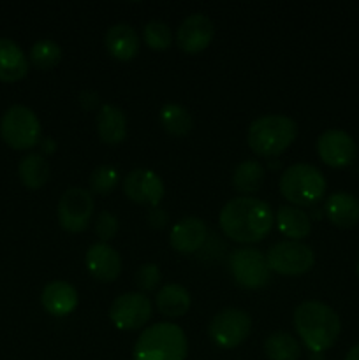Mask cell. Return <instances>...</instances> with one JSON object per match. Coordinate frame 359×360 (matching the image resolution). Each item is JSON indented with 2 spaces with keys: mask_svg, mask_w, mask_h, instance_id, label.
<instances>
[{
  "mask_svg": "<svg viewBox=\"0 0 359 360\" xmlns=\"http://www.w3.org/2000/svg\"><path fill=\"white\" fill-rule=\"evenodd\" d=\"M18 174L27 188L37 190L48 183L49 176H51V167L44 155L30 153L21 158L20 165H18Z\"/></svg>",
  "mask_w": 359,
  "mask_h": 360,
  "instance_id": "24",
  "label": "cell"
},
{
  "mask_svg": "<svg viewBox=\"0 0 359 360\" xmlns=\"http://www.w3.org/2000/svg\"><path fill=\"white\" fill-rule=\"evenodd\" d=\"M266 260L273 273L284 274V276H299L312 269L315 264V253L305 243L285 239V241L275 243L267 250Z\"/></svg>",
  "mask_w": 359,
  "mask_h": 360,
  "instance_id": "7",
  "label": "cell"
},
{
  "mask_svg": "<svg viewBox=\"0 0 359 360\" xmlns=\"http://www.w3.org/2000/svg\"><path fill=\"white\" fill-rule=\"evenodd\" d=\"M280 193L292 206H312L326 193V178L312 164H294L280 176Z\"/></svg>",
  "mask_w": 359,
  "mask_h": 360,
  "instance_id": "5",
  "label": "cell"
},
{
  "mask_svg": "<svg viewBox=\"0 0 359 360\" xmlns=\"http://www.w3.org/2000/svg\"><path fill=\"white\" fill-rule=\"evenodd\" d=\"M123 193L136 204H146L157 207L162 202L165 193L164 181L160 176L144 167L132 169L123 178Z\"/></svg>",
  "mask_w": 359,
  "mask_h": 360,
  "instance_id": "13",
  "label": "cell"
},
{
  "mask_svg": "<svg viewBox=\"0 0 359 360\" xmlns=\"http://www.w3.org/2000/svg\"><path fill=\"white\" fill-rule=\"evenodd\" d=\"M134 280H136V287L139 288L141 292H151L158 287V283H160L162 273L160 269H158L157 264L148 262L143 264V266L136 271Z\"/></svg>",
  "mask_w": 359,
  "mask_h": 360,
  "instance_id": "31",
  "label": "cell"
},
{
  "mask_svg": "<svg viewBox=\"0 0 359 360\" xmlns=\"http://www.w3.org/2000/svg\"><path fill=\"white\" fill-rule=\"evenodd\" d=\"M28 56H30V62L37 69L49 70L62 58V48L53 39H39L30 48V55Z\"/></svg>",
  "mask_w": 359,
  "mask_h": 360,
  "instance_id": "28",
  "label": "cell"
},
{
  "mask_svg": "<svg viewBox=\"0 0 359 360\" xmlns=\"http://www.w3.org/2000/svg\"><path fill=\"white\" fill-rule=\"evenodd\" d=\"M222 232L236 243H259L270 234L275 224L271 206L256 197H234L220 211Z\"/></svg>",
  "mask_w": 359,
  "mask_h": 360,
  "instance_id": "1",
  "label": "cell"
},
{
  "mask_svg": "<svg viewBox=\"0 0 359 360\" xmlns=\"http://www.w3.org/2000/svg\"><path fill=\"white\" fill-rule=\"evenodd\" d=\"M146 220L151 229H164L169 224V214L165 213V210H162L158 206L150 207V211L146 214Z\"/></svg>",
  "mask_w": 359,
  "mask_h": 360,
  "instance_id": "33",
  "label": "cell"
},
{
  "mask_svg": "<svg viewBox=\"0 0 359 360\" xmlns=\"http://www.w3.org/2000/svg\"><path fill=\"white\" fill-rule=\"evenodd\" d=\"M84 264L92 276L102 283H111L122 273V257L109 243H95L84 255Z\"/></svg>",
  "mask_w": 359,
  "mask_h": 360,
  "instance_id": "15",
  "label": "cell"
},
{
  "mask_svg": "<svg viewBox=\"0 0 359 360\" xmlns=\"http://www.w3.org/2000/svg\"><path fill=\"white\" fill-rule=\"evenodd\" d=\"M41 304L49 315L67 316L77 308L80 295H77V290L73 285L67 283V281L56 280L42 288Z\"/></svg>",
  "mask_w": 359,
  "mask_h": 360,
  "instance_id": "17",
  "label": "cell"
},
{
  "mask_svg": "<svg viewBox=\"0 0 359 360\" xmlns=\"http://www.w3.org/2000/svg\"><path fill=\"white\" fill-rule=\"evenodd\" d=\"M275 221H277L282 234H284L285 238L291 239V241L305 239L306 236H310V232H312V220H310L308 213L303 211L301 207H278L277 214H275Z\"/></svg>",
  "mask_w": 359,
  "mask_h": 360,
  "instance_id": "22",
  "label": "cell"
},
{
  "mask_svg": "<svg viewBox=\"0 0 359 360\" xmlns=\"http://www.w3.org/2000/svg\"><path fill=\"white\" fill-rule=\"evenodd\" d=\"M160 123L171 136L183 137L192 130L194 118L183 105L165 104L160 108Z\"/></svg>",
  "mask_w": 359,
  "mask_h": 360,
  "instance_id": "27",
  "label": "cell"
},
{
  "mask_svg": "<svg viewBox=\"0 0 359 360\" xmlns=\"http://www.w3.org/2000/svg\"><path fill=\"white\" fill-rule=\"evenodd\" d=\"M208 239V227L201 218L187 217L176 221L169 232V243L180 253H196Z\"/></svg>",
  "mask_w": 359,
  "mask_h": 360,
  "instance_id": "16",
  "label": "cell"
},
{
  "mask_svg": "<svg viewBox=\"0 0 359 360\" xmlns=\"http://www.w3.org/2000/svg\"><path fill=\"white\" fill-rule=\"evenodd\" d=\"M189 343L183 329L171 322L146 327L134 347V360H185Z\"/></svg>",
  "mask_w": 359,
  "mask_h": 360,
  "instance_id": "4",
  "label": "cell"
},
{
  "mask_svg": "<svg viewBox=\"0 0 359 360\" xmlns=\"http://www.w3.org/2000/svg\"><path fill=\"white\" fill-rule=\"evenodd\" d=\"M28 74V58L14 41L0 37V81L16 83Z\"/></svg>",
  "mask_w": 359,
  "mask_h": 360,
  "instance_id": "20",
  "label": "cell"
},
{
  "mask_svg": "<svg viewBox=\"0 0 359 360\" xmlns=\"http://www.w3.org/2000/svg\"><path fill=\"white\" fill-rule=\"evenodd\" d=\"M294 327L303 345L312 354H322L336 343L341 323L331 306L319 301H305L296 308Z\"/></svg>",
  "mask_w": 359,
  "mask_h": 360,
  "instance_id": "2",
  "label": "cell"
},
{
  "mask_svg": "<svg viewBox=\"0 0 359 360\" xmlns=\"http://www.w3.org/2000/svg\"><path fill=\"white\" fill-rule=\"evenodd\" d=\"M118 183L120 172L115 165H97L90 174V192L97 193V195H106V193L113 192Z\"/></svg>",
  "mask_w": 359,
  "mask_h": 360,
  "instance_id": "29",
  "label": "cell"
},
{
  "mask_svg": "<svg viewBox=\"0 0 359 360\" xmlns=\"http://www.w3.org/2000/svg\"><path fill=\"white\" fill-rule=\"evenodd\" d=\"M109 319L120 330H137L151 319V301L141 292L122 294L113 301Z\"/></svg>",
  "mask_w": 359,
  "mask_h": 360,
  "instance_id": "11",
  "label": "cell"
},
{
  "mask_svg": "<svg viewBox=\"0 0 359 360\" xmlns=\"http://www.w3.org/2000/svg\"><path fill=\"white\" fill-rule=\"evenodd\" d=\"M264 354L270 360H298L301 357V347L292 334L277 330L264 341Z\"/></svg>",
  "mask_w": 359,
  "mask_h": 360,
  "instance_id": "25",
  "label": "cell"
},
{
  "mask_svg": "<svg viewBox=\"0 0 359 360\" xmlns=\"http://www.w3.org/2000/svg\"><path fill=\"white\" fill-rule=\"evenodd\" d=\"M155 304L162 315L169 316V319H178L189 311L190 306H192V297H190L189 290L182 285L168 283L158 290Z\"/></svg>",
  "mask_w": 359,
  "mask_h": 360,
  "instance_id": "23",
  "label": "cell"
},
{
  "mask_svg": "<svg viewBox=\"0 0 359 360\" xmlns=\"http://www.w3.org/2000/svg\"><path fill=\"white\" fill-rule=\"evenodd\" d=\"M215 27L203 13L189 14L176 30V44L185 53H199L211 44Z\"/></svg>",
  "mask_w": 359,
  "mask_h": 360,
  "instance_id": "14",
  "label": "cell"
},
{
  "mask_svg": "<svg viewBox=\"0 0 359 360\" xmlns=\"http://www.w3.org/2000/svg\"><path fill=\"white\" fill-rule=\"evenodd\" d=\"M143 39L151 49H168L172 44V32L168 23L153 20L144 25Z\"/></svg>",
  "mask_w": 359,
  "mask_h": 360,
  "instance_id": "30",
  "label": "cell"
},
{
  "mask_svg": "<svg viewBox=\"0 0 359 360\" xmlns=\"http://www.w3.org/2000/svg\"><path fill=\"white\" fill-rule=\"evenodd\" d=\"M0 136L13 150H28L41 141V122L30 108L14 104L0 120Z\"/></svg>",
  "mask_w": 359,
  "mask_h": 360,
  "instance_id": "6",
  "label": "cell"
},
{
  "mask_svg": "<svg viewBox=\"0 0 359 360\" xmlns=\"http://www.w3.org/2000/svg\"><path fill=\"white\" fill-rule=\"evenodd\" d=\"M317 153L329 167L344 169L355 160L358 146L345 130L327 129L317 139Z\"/></svg>",
  "mask_w": 359,
  "mask_h": 360,
  "instance_id": "12",
  "label": "cell"
},
{
  "mask_svg": "<svg viewBox=\"0 0 359 360\" xmlns=\"http://www.w3.org/2000/svg\"><path fill=\"white\" fill-rule=\"evenodd\" d=\"M118 218L115 217L109 211H101L95 218L94 231L97 234V238L101 239V243H108L109 239H113L118 232Z\"/></svg>",
  "mask_w": 359,
  "mask_h": 360,
  "instance_id": "32",
  "label": "cell"
},
{
  "mask_svg": "<svg viewBox=\"0 0 359 360\" xmlns=\"http://www.w3.org/2000/svg\"><path fill=\"white\" fill-rule=\"evenodd\" d=\"M355 274H358L359 278V257H358V262H355Z\"/></svg>",
  "mask_w": 359,
  "mask_h": 360,
  "instance_id": "37",
  "label": "cell"
},
{
  "mask_svg": "<svg viewBox=\"0 0 359 360\" xmlns=\"http://www.w3.org/2000/svg\"><path fill=\"white\" fill-rule=\"evenodd\" d=\"M264 183V165L257 160H245L232 172V186L241 193H256Z\"/></svg>",
  "mask_w": 359,
  "mask_h": 360,
  "instance_id": "26",
  "label": "cell"
},
{
  "mask_svg": "<svg viewBox=\"0 0 359 360\" xmlns=\"http://www.w3.org/2000/svg\"><path fill=\"white\" fill-rule=\"evenodd\" d=\"M99 104H101V98H99L97 91L83 90L80 94V105L84 111H94L99 108Z\"/></svg>",
  "mask_w": 359,
  "mask_h": 360,
  "instance_id": "34",
  "label": "cell"
},
{
  "mask_svg": "<svg viewBox=\"0 0 359 360\" xmlns=\"http://www.w3.org/2000/svg\"><path fill=\"white\" fill-rule=\"evenodd\" d=\"M252 330V319L238 308H225L211 319L208 334L218 348L231 350L239 347Z\"/></svg>",
  "mask_w": 359,
  "mask_h": 360,
  "instance_id": "9",
  "label": "cell"
},
{
  "mask_svg": "<svg viewBox=\"0 0 359 360\" xmlns=\"http://www.w3.org/2000/svg\"><path fill=\"white\" fill-rule=\"evenodd\" d=\"M298 136V123L285 115H266L253 120L246 132V143L253 153L275 158L284 153Z\"/></svg>",
  "mask_w": 359,
  "mask_h": 360,
  "instance_id": "3",
  "label": "cell"
},
{
  "mask_svg": "<svg viewBox=\"0 0 359 360\" xmlns=\"http://www.w3.org/2000/svg\"><path fill=\"white\" fill-rule=\"evenodd\" d=\"M327 218L340 229H352L359 224V199L352 193H331L324 206Z\"/></svg>",
  "mask_w": 359,
  "mask_h": 360,
  "instance_id": "19",
  "label": "cell"
},
{
  "mask_svg": "<svg viewBox=\"0 0 359 360\" xmlns=\"http://www.w3.org/2000/svg\"><path fill=\"white\" fill-rule=\"evenodd\" d=\"M94 193L81 186L65 190L58 202V221L63 231L81 232L90 225L94 217Z\"/></svg>",
  "mask_w": 359,
  "mask_h": 360,
  "instance_id": "10",
  "label": "cell"
},
{
  "mask_svg": "<svg viewBox=\"0 0 359 360\" xmlns=\"http://www.w3.org/2000/svg\"><path fill=\"white\" fill-rule=\"evenodd\" d=\"M345 360H359V343L354 345V347L348 350L347 357H345Z\"/></svg>",
  "mask_w": 359,
  "mask_h": 360,
  "instance_id": "35",
  "label": "cell"
},
{
  "mask_svg": "<svg viewBox=\"0 0 359 360\" xmlns=\"http://www.w3.org/2000/svg\"><path fill=\"white\" fill-rule=\"evenodd\" d=\"M106 49L113 58L129 62L139 53V35L129 23H115L108 28L104 37Z\"/></svg>",
  "mask_w": 359,
  "mask_h": 360,
  "instance_id": "18",
  "label": "cell"
},
{
  "mask_svg": "<svg viewBox=\"0 0 359 360\" xmlns=\"http://www.w3.org/2000/svg\"><path fill=\"white\" fill-rule=\"evenodd\" d=\"M42 148H44L46 153H53V151H55V141L48 137V139L42 141Z\"/></svg>",
  "mask_w": 359,
  "mask_h": 360,
  "instance_id": "36",
  "label": "cell"
},
{
  "mask_svg": "<svg viewBox=\"0 0 359 360\" xmlns=\"http://www.w3.org/2000/svg\"><path fill=\"white\" fill-rule=\"evenodd\" d=\"M229 269L236 283L241 287L256 290L270 283L271 269L267 266L266 255L257 248H239L234 250L229 257Z\"/></svg>",
  "mask_w": 359,
  "mask_h": 360,
  "instance_id": "8",
  "label": "cell"
},
{
  "mask_svg": "<svg viewBox=\"0 0 359 360\" xmlns=\"http://www.w3.org/2000/svg\"><path fill=\"white\" fill-rule=\"evenodd\" d=\"M97 132L102 143L120 144L127 136V116L115 104H102L97 112Z\"/></svg>",
  "mask_w": 359,
  "mask_h": 360,
  "instance_id": "21",
  "label": "cell"
}]
</instances>
